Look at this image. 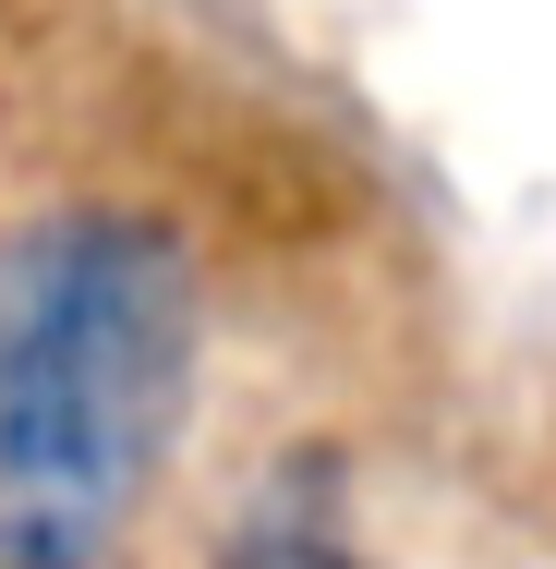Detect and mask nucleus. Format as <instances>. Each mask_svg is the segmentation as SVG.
Listing matches in <instances>:
<instances>
[{
    "instance_id": "f257e3e1",
    "label": "nucleus",
    "mask_w": 556,
    "mask_h": 569,
    "mask_svg": "<svg viewBox=\"0 0 556 569\" xmlns=\"http://www.w3.org/2000/svg\"><path fill=\"white\" fill-rule=\"evenodd\" d=\"M194 254L121 207L0 230V569H98L194 400Z\"/></svg>"
},
{
    "instance_id": "f03ea898",
    "label": "nucleus",
    "mask_w": 556,
    "mask_h": 569,
    "mask_svg": "<svg viewBox=\"0 0 556 569\" xmlns=\"http://www.w3.org/2000/svg\"><path fill=\"white\" fill-rule=\"evenodd\" d=\"M230 569H363L351 546H327V533H303V521H279V533H242L230 546Z\"/></svg>"
}]
</instances>
